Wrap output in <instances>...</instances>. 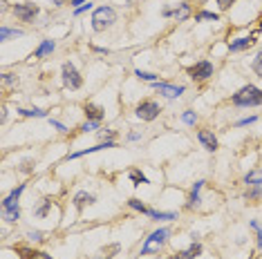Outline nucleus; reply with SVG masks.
I'll return each mask as SVG.
<instances>
[{
	"mask_svg": "<svg viewBox=\"0 0 262 259\" xmlns=\"http://www.w3.org/2000/svg\"><path fill=\"white\" fill-rule=\"evenodd\" d=\"M231 103L235 107H260L262 105V89L256 85H242L231 96Z\"/></svg>",
	"mask_w": 262,
	"mask_h": 259,
	"instance_id": "1",
	"label": "nucleus"
},
{
	"mask_svg": "<svg viewBox=\"0 0 262 259\" xmlns=\"http://www.w3.org/2000/svg\"><path fill=\"white\" fill-rule=\"evenodd\" d=\"M92 29L99 34V31H105L108 27H112L114 22H117V11H114L112 7H108V4H101V7H96L94 11H92Z\"/></svg>",
	"mask_w": 262,
	"mask_h": 259,
	"instance_id": "2",
	"label": "nucleus"
},
{
	"mask_svg": "<svg viewBox=\"0 0 262 259\" xmlns=\"http://www.w3.org/2000/svg\"><path fill=\"white\" fill-rule=\"evenodd\" d=\"M168 237H171V228H157V230H153L148 237H146V241H144V246H141L139 255L144 257V255L159 253V248H162V246L168 241Z\"/></svg>",
	"mask_w": 262,
	"mask_h": 259,
	"instance_id": "3",
	"label": "nucleus"
},
{
	"mask_svg": "<svg viewBox=\"0 0 262 259\" xmlns=\"http://www.w3.org/2000/svg\"><path fill=\"white\" fill-rule=\"evenodd\" d=\"M61 78H63V85L68 89H81L83 87V78L79 74V69L74 67V63H63V69H61Z\"/></svg>",
	"mask_w": 262,
	"mask_h": 259,
	"instance_id": "4",
	"label": "nucleus"
},
{
	"mask_svg": "<svg viewBox=\"0 0 262 259\" xmlns=\"http://www.w3.org/2000/svg\"><path fill=\"white\" fill-rule=\"evenodd\" d=\"M41 13V7L36 2H18L14 4V16L23 22H32L34 18Z\"/></svg>",
	"mask_w": 262,
	"mask_h": 259,
	"instance_id": "5",
	"label": "nucleus"
},
{
	"mask_svg": "<svg viewBox=\"0 0 262 259\" xmlns=\"http://www.w3.org/2000/svg\"><path fill=\"white\" fill-rule=\"evenodd\" d=\"M159 112H162V107H159L157 101H141L139 105H137L135 114H137V119H141V121H155L159 116Z\"/></svg>",
	"mask_w": 262,
	"mask_h": 259,
	"instance_id": "6",
	"label": "nucleus"
},
{
	"mask_svg": "<svg viewBox=\"0 0 262 259\" xmlns=\"http://www.w3.org/2000/svg\"><path fill=\"white\" fill-rule=\"evenodd\" d=\"M188 76L193 80H206V78H211L213 76V63L211 61H197L195 65H190L188 67Z\"/></svg>",
	"mask_w": 262,
	"mask_h": 259,
	"instance_id": "7",
	"label": "nucleus"
},
{
	"mask_svg": "<svg viewBox=\"0 0 262 259\" xmlns=\"http://www.w3.org/2000/svg\"><path fill=\"white\" fill-rule=\"evenodd\" d=\"M155 89H157V94H162L164 98H179L181 94L186 92L184 85H173V83H153Z\"/></svg>",
	"mask_w": 262,
	"mask_h": 259,
	"instance_id": "8",
	"label": "nucleus"
},
{
	"mask_svg": "<svg viewBox=\"0 0 262 259\" xmlns=\"http://www.w3.org/2000/svg\"><path fill=\"white\" fill-rule=\"evenodd\" d=\"M256 45V36L249 34V36H240V38L231 40L229 43V52L231 54H238V52H247L249 47H253Z\"/></svg>",
	"mask_w": 262,
	"mask_h": 259,
	"instance_id": "9",
	"label": "nucleus"
},
{
	"mask_svg": "<svg viewBox=\"0 0 262 259\" xmlns=\"http://www.w3.org/2000/svg\"><path fill=\"white\" fill-rule=\"evenodd\" d=\"M204 183H206V181H202V179L193 183V188H190V194H188V199H186V208H188V210H197L199 205H202V196H199V192H202Z\"/></svg>",
	"mask_w": 262,
	"mask_h": 259,
	"instance_id": "10",
	"label": "nucleus"
},
{
	"mask_svg": "<svg viewBox=\"0 0 262 259\" xmlns=\"http://www.w3.org/2000/svg\"><path fill=\"white\" fill-rule=\"evenodd\" d=\"M202 244L199 241H193L190 244V248H186V250H177L175 255H168L166 259H195V257H199L202 255Z\"/></svg>",
	"mask_w": 262,
	"mask_h": 259,
	"instance_id": "11",
	"label": "nucleus"
},
{
	"mask_svg": "<svg viewBox=\"0 0 262 259\" xmlns=\"http://www.w3.org/2000/svg\"><path fill=\"white\" fill-rule=\"evenodd\" d=\"M197 141L202 143L204 150H208V152H215L217 150V136L213 134V130H199V132H197Z\"/></svg>",
	"mask_w": 262,
	"mask_h": 259,
	"instance_id": "12",
	"label": "nucleus"
},
{
	"mask_svg": "<svg viewBox=\"0 0 262 259\" xmlns=\"http://www.w3.org/2000/svg\"><path fill=\"white\" fill-rule=\"evenodd\" d=\"M23 192H25V183H18V186L5 196V201H2V210L18 208V201H20V194H23Z\"/></svg>",
	"mask_w": 262,
	"mask_h": 259,
	"instance_id": "13",
	"label": "nucleus"
},
{
	"mask_svg": "<svg viewBox=\"0 0 262 259\" xmlns=\"http://www.w3.org/2000/svg\"><path fill=\"white\" fill-rule=\"evenodd\" d=\"M94 194H90V192H86V190H81V192H77V194H74V199H72V203H74V208L79 210V212H81L83 208H86V205H92L94 203Z\"/></svg>",
	"mask_w": 262,
	"mask_h": 259,
	"instance_id": "14",
	"label": "nucleus"
},
{
	"mask_svg": "<svg viewBox=\"0 0 262 259\" xmlns=\"http://www.w3.org/2000/svg\"><path fill=\"white\" fill-rule=\"evenodd\" d=\"M83 112H86L87 121H99L101 123V119H105V110L101 105H94V103H86V105H83Z\"/></svg>",
	"mask_w": 262,
	"mask_h": 259,
	"instance_id": "15",
	"label": "nucleus"
},
{
	"mask_svg": "<svg viewBox=\"0 0 262 259\" xmlns=\"http://www.w3.org/2000/svg\"><path fill=\"white\" fill-rule=\"evenodd\" d=\"M14 253L18 255L20 259H41L43 257L41 250H34L32 246H14Z\"/></svg>",
	"mask_w": 262,
	"mask_h": 259,
	"instance_id": "16",
	"label": "nucleus"
},
{
	"mask_svg": "<svg viewBox=\"0 0 262 259\" xmlns=\"http://www.w3.org/2000/svg\"><path fill=\"white\" fill-rule=\"evenodd\" d=\"M190 13H193V9H190V4H188V2H179L175 9H173V18H175L177 22L188 20Z\"/></svg>",
	"mask_w": 262,
	"mask_h": 259,
	"instance_id": "17",
	"label": "nucleus"
},
{
	"mask_svg": "<svg viewBox=\"0 0 262 259\" xmlns=\"http://www.w3.org/2000/svg\"><path fill=\"white\" fill-rule=\"evenodd\" d=\"M119 253H121V244H108L96 253L94 259H112L114 255H119Z\"/></svg>",
	"mask_w": 262,
	"mask_h": 259,
	"instance_id": "18",
	"label": "nucleus"
},
{
	"mask_svg": "<svg viewBox=\"0 0 262 259\" xmlns=\"http://www.w3.org/2000/svg\"><path fill=\"white\" fill-rule=\"evenodd\" d=\"M56 49V43L54 40H43L41 45H38V49L34 52V56L32 58H45V56H50L52 52Z\"/></svg>",
	"mask_w": 262,
	"mask_h": 259,
	"instance_id": "19",
	"label": "nucleus"
},
{
	"mask_svg": "<svg viewBox=\"0 0 262 259\" xmlns=\"http://www.w3.org/2000/svg\"><path fill=\"white\" fill-rule=\"evenodd\" d=\"M148 217L153 219V221H173V219H177V212H166V210L148 208Z\"/></svg>",
	"mask_w": 262,
	"mask_h": 259,
	"instance_id": "20",
	"label": "nucleus"
},
{
	"mask_svg": "<svg viewBox=\"0 0 262 259\" xmlns=\"http://www.w3.org/2000/svg\"><path fill=\"white\" fill-rule=\"evenodd\" d=\"M50 210H52V199H43L41 205L34 208V219H45L50 214Z\"/></svg>",
	"mask_w": 262,
	"mask_h": 259,
	"instance_id": "21",
	"label": "nucleus"
},
{
	"mask_svg": "<svg viewBox=\"0 0 262 259\" xmlns=\"http://www.w3.org/2000/svg\"><path fill=\"white\" fill-rule=\"evenodd\" d=\"M244 183H247L249 188H253V186H262V168L247 172V177H244Z\"/></svg>",
	"mask_w": 262,
	"mask_h": 259,
	"instance_id": "22",
	"label": "nucleus"
},
{
	"mask_svg": "<svg viewBox=\"0 0 262 259\" xmlns=\"http://www.w3.org/2000/svg\"><path fill=\"white\" fill-rule=\"evenodd\" d=\"M16 112H18L20 116H34V119H45L47 116V112L41 110V107H18Z\"/></svg>",
	"mask_w": 262,
	"mask_h": 259,
	"instance_id": "23",
	"label": "nucleus"
},
{
	"mask_svg": "<svg viewBox=\"0 0 262 259\" xmlns=\"http://www.w3.org/2000/svg\"><path fill=\"white\" fill-rule=\"evenodd\" d=\"M128 177H130V181H132V186H148V177H146L141 170H137V168H132L130 172H128Z\"/></svg>",
	"mask_w": 262,
	"mask_h": 259,
	"instance_id": "24",
	"label": "nucleus"
},
{
	"mask_svg": "<svg viewBox=\"0 0 262 259\" xmlns=\"http://www.w3.org/2000/svg\"><path fill=\"white\" fill-rule=\"evenodd\" d=\"M18 36H23L20 29H11V27H2V29H0V40H2V43L9 38H18Z\"/></svg>",
	"mask_w": 262,
	"mask_h": 259,
	"instance_id": "25",
	"label": "nucleus"
},
{
	"mask_svg": "<svg viewBox=\"0 0 262 259\" xmlns=\"http://www.w3.org/2000/svg\"><path fill=\"white\" fill-rule=\"evenodd\" d=\"M202 20L217 22V20H220V16H217V13H213V11H206V9H204V11H197V13H195V22H202Z\"/></svg>",
	"mask_w": 262,
	"mask_h": 259,
	"instance_id": "26",
	"label": "nucleus"
},
{
	"mask_svg": "<svg viewBox=\"0 0 262 259\" xmlns=\"http://www.w3.org/2000/svg\"><path fill=\"white\" fill-rule=\"evenodd\" d=\"M135 76L139 80H146V83H157V78H159L157 74H153V71H144V69H135Z\"/></svg>",
	"mask_w": 262,
	"mask_h": 259,
	"instance_id": "27",
	"label": "nucleus"
},
{
	"mask_svg": "<svg viewBox=\"0 0 262 259\" xmlns=\"http://www.w3.org/2000/svg\"><path fill=\"white\" fill-rule=\"evenodd\" d=\"M128 205H130L132 210H137V212H141V214H148V205H146L141 199H135V196H132V199H128Z\"/></svg>",
	"mask_w": 262,
	"mask_h": 259,
	"instance_id": "28",
	"label": "nucleus"
},
{
	"mask_svg": "<svg viewBox=\"0 0 262 259\" xmlns=\"http://www.w3.org/2000/svg\"><path fill=\"white\" fill-rule=\"evenodd\" d=\"M27 239L32 244H43L45 241V232L43 230H27Z\"/></svg>",
	"mask_w": 262,
	"mask_h": 259,
	"instance_id": "29",
	"label": "nucleus"
},
{
	"mask_svg": "<svg viewBox=\"0 0 262 259\" xmlns=\"http://www.w3.org/2000/svg\"><path fill=\"white\" fill-rule=\"evenodd\" d=\"M34 168H36V161L27 159V161H23V163L18 165V172H23V174H32V172H34Z\"/></svg>",
	"mask_w": 262,
	"mask_h": 259,
	"instance_id": "30",
	"label": "nucleus"
},
{
	"mask_svg": "<svg viewBox=\"0 0 262 259\" xmlns=\"http://www.w3.org/2000/svg\"><path fill=\"white\" fill-rule=\"evenodd\" d=\"M2 212H5V219L7 221H18L20 219V208H9V210H2Z\"/></svg>",
	"mask_w": 262,
	"mask_h": 259,
	"instance_id": "31",
	"label": "nucleus"
},
{
	"mask_svg": "<svg viewBox=\"0 0 262 259\" xmlns=\"http://www.w3.org/2000/svg\"><path fill=\"white\" fill-rule=\"evenodd\" d=\"M247 199L249 201H256V199H262V186H253L251 190L247 192Z\"/></svg>",
	"mask_w": 262,
	"mask_h": 259,
	"instance_id": "32",
	"label": "nucleus"
},
{
	"mask_svg": "<svg viewBox=\"0 0 262 259\" xmlns=\"http://www.w3.org/2000/svg\"><path fill=\"white\" fill-rule=\"evenodd\" d=\"M251 69L256 71V74H258V76H260V78H262V52L258 54L256 58H253V63H251Z\"/></svg>",
	"mask_w": 262,
	"mask_h": 259,
	"instance_id": "33",
	"label": "nucleus"
},
{
	"mask_svg": "<svg viewBox=\"0 0 262 259\" xmlns=\"http://www.w3.org/2000/svg\"><path fill=\"white\" fill-rule=\"evenodd\" d=\"M249 226H251L253 230H256V237H258V246H260V248H262V223H260V221H256V219H253V221L249 223Z\"/></svg>",
	"mask_w": 262,
	"mask_h": 259,
	"instance_id": "34",
	"label": "nucleus"
},
{
	"mask_svg": "<svg viewBox=\"0 0 262 259\" xmlns=\"http://www.w3.org/2000/svg\"><path fill=\"white\" fill-rule=\"evenodd\" d=\"M94 130H101L99 128V121H86V123L81 125V132H94Z\"/></svg>",
	"mask_w": 262,
	"mask_h": 259,
	"instance_id": "35",
	"label": "nucleus"
},
{
	"mask_svg": "<svg viewBox=\"0 0 262 259\" xmlns=\"http://www.w3.org/2000/svg\"><path fill=\"white\" fill-rule=\"evenodd\" d=\"M181 121H184L186 125H195V121H197V114H195V112H190V110H186L184 114H181Z\"/></svg>",
	"mask_w": 262,
	"mask_h": 259,
	"instance_id": "36",
	"label": "nucleus"
},
{
	"mask_svg": "<svg viewBox=\"0 0 262 259\" xmlns=\"http://www.w3.org/2000/svg\"><path fill=\"white\" fill-rule=\"evenodd\" d=\"M258 121V116H247V119L235 121V128H247V125H253Z\"/></svg>",
	"mask_w": 262,
	"mask_h": 259,
	"instance_id": "37",
	"label": "nucleus"
},
{
	"mask_svg": "<svg viewBox=\"0 0 262 259\" xmlns=\"http://www.w3.org/2000/svg\"><path fill=\"white\" fill-rule=\"evenodd\" d=\"M99 138L101 141H114V130H99Z\"/></svg>",
	"mask_w": 262,
	"mask_h": 259,
	"instance_id": "38",
	"label": "nucleus"
},
{
	"mask_svg": "<svg viewBox=\"0 0 262 259\" xmlns=\"http://www.w3.org/2000/svg\"><path fill=\"white\" fill-rule=\"evenodd\" d=\"M92 7H94V4H92V2H86V4H81V7H77V9H74V16H81V13L90 11Z\"/></svg>",
	"mask_w": 262,
	"mask_h": 259,
	"instance_id": "39",
	"label": "nucleus"
},
{
	"mask_svg": "<svg viewBox=\"0 0 262 259\" xmlns=\"http://www.w3.org/2000/svg\"><path fill=\"white\" fill-rule=\"evenodd\" d=\"M2 83H5L7 87H11V85H16V83H18V78H16L14 74H5V76H2Z\"/></svg>",
	"mask_w": 262,
	"mask_h": 259,
	"instance_id": "40",
	"label": "nucleus"
},
{
	"mask_svg": "<svg viewBox=\"0 0 262 259\" xmlns=\"http://www.w3.org/2000/svg\"><path fill=\"white\" fill-rule=\"evenodd\" d=\"M50 125L56 130V132H61V134H65V132H68V128H65L63 123H59V121H54V119H50Z\"/></svg>",
	"mask_w": 262,
	"mask_h": 259,
	"instance_id": "41",
	"label": "nucleus"
},
{
	"mask_svg": "<svg viewBox=\"0 0 262 259\" xmlns=\"http://www.w3.org/2000/svg\"><path fill=\"white\" fill-rule=\"evenodd\" d=\"M235 0H217V4H220L222 11H226V9H231V4H233Z\"/></svg>",
	"mask_w": 262,
	"mask_h": 259,
	"instance_id": "42",
	"label": "nucleus"
},
{
	"mask_svg": "<svg viewBox=\"0 0 262 259\" xmlns=\"http://www.w3.org/2000/svg\"><path fill=\"white\" fill-rule=\"evenodd\" d=\"M141 138V132H130L128 134V141H139Z\"/></svg>",
	"mask_w": 262,
	"mask_h": 259,
	"instance_id": "43",
	"label": "nucleus"
},
{
	"mask_svg": "<svg viewBox=\"0 0 262 259\" xmlns=\"http://www.w3.org/2000/svg\"><path fill=\"white\" fill-rule=\"evenodd\" d=\"M86 2H90V0H70V4H72L74 9H77V7H81V4H86Z\"/></svg>",
	"mask_w": 262,
	"mask_h": 259,
	"instance_id": "44",
	"label": "nucleus"
},
{
	"mask_svg": "<svg viewBox=\"0 0 262 259\" xmlns=\"http://www.w3.org/2000/svg\"><path fill=\"white\" fill-rule=\"evenodd\" d=\"M52 4H54V7H63V4H68L70 0H50Z\"/></svg>",
	"mask_w": 262,
	"mask_h": 259,
	"instance_id": "45",
	"label": "nucleus"
},
{
	"mask_svg": "<svg viewBox=\"0 0 262 259\" xmlns=\"http://www.w3.org/2000/svg\"><path fill=\"white\" fill-rule=\"evenodd\" d=\"M92 49H94L96 54H108L110 49H105V47H96V45H92Z\"/></svg>",
	"mask_w": 262,
	"mask_h": 259,
	"instance_id": "46",
	"label": "nucleus"
},
{
	"mask_svg": "<svg viewBox=\"0 0 262 259\" xmlns=\"http://www.w3.org/2000/svg\"><path fill=\"white\" fill-rule=\"evenodd\" d=\"M162 16H166V18H168V16H173V9H168V7H166V9L162 11Z\"/></svg>",
	"mask_w": 262,
	"mask_h": 259,
	"instance_id": "47",
	"label": "nucleus"
},
{
	"mask_svg": "<svg viewBox=\"0 0 262 259\" xmlns=\"http://www.w3.org/2000/svg\"><path fill=\"white\" fill-rule=\"evenodd\" d=\"M260 31H262V20H260Z\"/></svg>",
	"mask_w": 262,
	"mask_h": 259,
	"instance_id": "48",
	"label": "nucleus"
}]
</instances>
